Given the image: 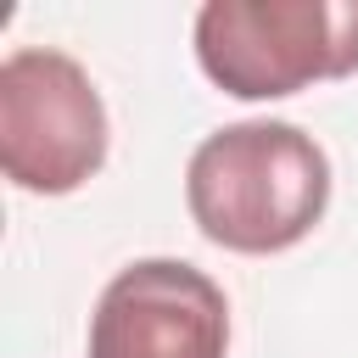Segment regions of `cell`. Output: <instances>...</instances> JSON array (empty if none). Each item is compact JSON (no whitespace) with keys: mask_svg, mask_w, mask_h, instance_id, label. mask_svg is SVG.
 I'll return each instance as SVG.
<instances>
[{"mask_svg":"<svg viewBox=\"0 0 358 358\" xmlns=\"http://www.w3.org/2000/svg\"><path fill=\"white\" fill-rule=\"evenodd\" d=\"M196 229L229 252L296 246L330 201V162L296 123H229L207 134L185 168Z\"/></svg>","mask_w":358,"mask_h":358,"instance_id":"6da1fadb","label":"cell"},{"mask_svg":"<svg viewBox=\"0 0 358 358\" xmlns=\"http://www.w3.org/2000/svg\"><path fill=\"white\" fill-rule=\"evenodd\" d=\"M196 62L241 101L347 78L358 73V0H207L196 11Z\"/></svg>","mask_w":358,"mask_h":358,"instance_id":"7a4b0ae2","label":"cell"},{"mask_svg":"<svg viewBox=\"0 0 358 358\" xmlns=\"http://www.w3.org/2000/svg\"><path fill=\"white\" fill-rule=\"evenodd\" d=\"M106 162V106L90 73L50 45L0 62V168L17 190L67 196Z\"/></svg>","mask_w":358,"mask_h":358,"instance_id":"3957f363","label":"cell"},{"mask_svg":"<svg viewBox=\"0 0 358 358\" xmlns=\"http://www.w3.org/2000/svg\"><path fill=\"white\" fill-rule=\"evenodd\" d=\"M229 302L179 257L117 268L90 313V358H224Z\"/></svg>","mask_w":358,"mask_h":358,"instance_id":"277c9868","label":"cell"}]
</instances>
